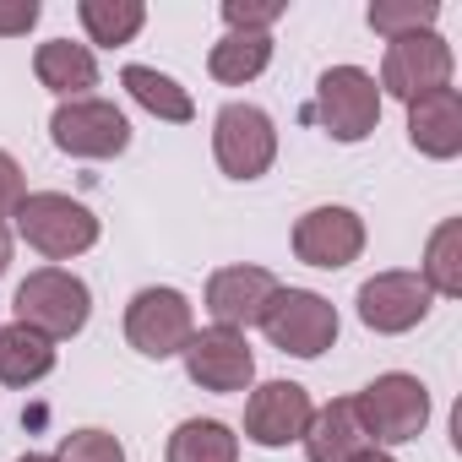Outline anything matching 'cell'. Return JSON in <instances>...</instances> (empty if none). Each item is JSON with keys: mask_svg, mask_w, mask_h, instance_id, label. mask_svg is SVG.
I'll return each instance as SVG.
<instances>
[{"mask_svg": "<svg viewBox=\"0 0 462 462\" xmlns=\"http://www.w3.org/2000/svg\"><path fill=\"white\" fill-rule=\"evenodd\" d=\"M12 217H17V235L50 262H71L98 245V217L66 190H33V196H23V207Z\"/></svg>", "mask_w": 462, "mask_h": 462, "instance_id": "6da1fadb", "label": "cell"}, {"mask_svg": "<svg viewBox=\"0 0 462 462\" xmlns=\"http://www.w3.org/2000/svg\"><path fill=\"white\" fill-rule=\"evenodd\" d=\"M88 316H93V294H88V283H82L77 273H66V267H39V273H28L23 289H17V321L33 327V332L50 337V343L77 337V332L88 327Z\"/></svg>", "mask_w": 462, "mask_h": 462, "instance_id": "7a4b0ae2", "label": "cell"}, {"mask_svg": "<svg viewBox=\"0 0 462 462\" xmlns=\"http://www.w3.org/2000/svg\"><path fill=\"white\" fill-rule=\"evenodd\" d=\"M354 413H359V430L375 440V446H402V440H419L424 424H430V392L419 375H375L359 397H354Z\"/></svg>", "mask_w": 462, "mask_h": 462, "instance_id": "3957f363", "label": "cell"}, {"mask_svg": "<svg viewBox=\"0 0 462 462\" xmlns=\"http://www.w3.org/2000/svg\"><path fill=\"white\" fill-rule=\"evenodd\" d=\"M212 158L228 180H262L278 158V125L256 104H223L212 120Z\"/></svg>", "mask_w": 462, "mask_h": 462, "instance_id": "277c9868", "label": "cell"}, {"mask_svg": "<svg viewBox=\"0 0 462 462\" xmlns=\"http://www.w3.org/2000/svg\"><path fill=\"white\" fill-rule=\"evenodd\" d=\"M321 131L332 142H365L381 125V88L365 66H332L316 82V109Z\"/></svg>", "mask_w": 462, "mask_h": 462, "instance_id": "5b68a950", "label": "cell"}, {"mask_svg": "<svg viewBox=\"0 0 462 462\" xmlns=\"http://www.w3.org/2000/svg\"><path fill=\"white\" fill-rule=\"evenodd\" d=\"M267 337L278 354H294V359H321L332 343H337V305L321 300L316 289H278L267 316H262Z\"/></svg>", "mask_w": 462, "mask_h": 462, "instance_id": "8992f818", "label": "cell"}, {"mask_svg": "<svg viewBox=\"0 0 462 462\" xmlns=\"http://www.w3.org/2000/svg\"><path fill=\"white\" fill-rule=\"evenodd\" d=\"M190 332H196V316H190V300L180 289H142V294H131V305H125V343L142 359L185 354Z\"/></svg>", "mask_w": 462, "mask_h": 462, "instance_id": "52a82bcc", "label": "cell"}, {"mask_svg": "<svg viewBox=\"0 0 462 462\" xmlns=\"http://www.w3.org/2000/svg\"><path fill=\"white\" fill-rule=\"evenodd\" d=\"M50 136L71 158H120L131 147V120L109 98H66L50 115Z\"/></svg>", "mask_w": 462, "mask_h": 462, "instance_id": "ba28073f", "label": "cell"}, {"mask_svg": "<svg viewBox=\"0 0 462 462\" xmlns=\"http://www.w3.org/2000/svg\"><path fill=\"white\" fill-rule=\"evenodd\" d=\"M381 93L413 104L435 88H451V44L440 33H408V39H392L386 44V60H381Z\"/></svg>", "mask_w": 462, "mask_h": 462, "instance_id": "9c48e42d", "label": "cell"}, {"mask_svg": "<svg viewBox=\"0 0 462 462\" xmlns=\"http://www.w3.org/2000/svg\"><path fill=\"white\" fill-rule=\"evenodd\" d=\"M185 375L201 386V392H245L256 381V354L245 343V332H228V327H207V332H190L185 343Z\"/></svg>", "mask_w": 462, "mask_h": 462, "instance_id": "30bf717a", "label": "cell"}, {"mask_svg": "<svg viewBox=\"0 0 462 462\" xmlns=\"http://www.w3.org/2000/svg\"><path fill=\"white\" fill-rule=\"evenodd\" d=\"M294 256L305 267H321V273L359 262L365 256V217L354 207H310L294 223Z\"/></svg>", "mask_w": 462, "mask_h": 462, "instance_id": "8fae6325", "label": "cell"}, {"mask_svg": "<svg viewBox=\"0 0 462 462\" xmlns=\"http://www.w3.org/2000/svg\"><path fill=\"white\" fill-rule=\"evenodd\" d=\"M359 321L370 327V332H381V337H397V332H413L424 316H430V305H435V294L424 289V278L419 273H375L370 283H359Z\"/></svg>", "mask_w": 462, "mask_h": 462, "instance_id": "7c38bea8", "label": "cell"}, {"mask_svg": "<svg viewBox=\"0 0 462 462\" xmlns=\"http://www.w3.org/2000/svg\"><path fill=\"white\" fill-rule=\"evenodd\" d=\"M273 294H278V278L267 267H217L207 278V316L212 327L245 332V327H262Z\"/></svg>", "mask_w": 462, "mask_h": 462, "instance_id": "4fadbf2b", "label": "cell"}, {"mask_svg": "<svg viewBox=\"0 0 462 462\" xmlns=\"http://www.w3.org/2000/svg\"><path fill=\"white\" fill-rule=\"evenodd\" d=\"M310 413H316V408H310V392H305L300 381H267V386H256L251 402H245V435H251L256 446L278 451V446H289V440L305 435Z\"/></svg>", "mask_w": 462, "mask_h": 462, "instance_id": "5bb4252c", "label": "cell"}, {"mask_svg": "<svg viewBox=\"0 0 462 462\" xmlns=\"http://www.w3.org/2000/svg\"><path fill=\"white\" fill-rule=\"evenodd\" d=\"M408 142L424 158H457L462 152V98L457 88H435L408 104Z\"/></svg>", "mask_w": 462, "mask_h": 462, "instance_id": "9a60e30c", "label": "cell"}, {"mask_svg": "<svg viewBox=\"0 0 462 462\" xmlns=\"http://www.w3.org/2000/svg\"><path fill=\"white\" fill-rule=\"evenodd\" d=\"M300 440H305V457H310V462H354V457L370 446V435L359 430L354 397H337V402L316 408Z\"/></svg>", "mask_w": 462, "mask_h": 462, "instance_id": "2e32d148", "label": "cell"}, {"mask_svg": "<svg viewBox=\"0 0 462 462\" xmlns=\"http://www.w3.org/2000/svg\"><path fill=\"white\" fill-rule=\"evenodd\" d=\"M33 77H39V88L60 93V98H88V88H98V60H93L88 44L50 39L33 55Z\"/></svg>", "mask_w": 462, "mask_h": 462, "instance_id": "e0dca14e", "label": "cell"}, {"mask_svg": "<svg viewBox=\"0 0 462 462\" xmlns=\"http://www.w3.org/2000/svg\"><path fill=\"white\" fill-rule=\"evenodd\" d=\"M273 66V33H223L207 55V71L228 88H245Z\"/></svg>", "mask_w": 462, "mask_h": 462, "instance_id": "ac0fdd59", "label": "cell"}, {"mask_svg": "<svg viewBox=\"0 0 462 462\" xmlns=\"http://www.w3.org/2000/svg\"><path fill=\"white\" fill-rule=\"evenodd\" d=\"M50 370H55V343L50 337H39L23 321L0 332V381H6V386H33Z\"/></svg>", "mask_w": 462, "mask_h": 462, "instance_id": "d6986e66", "label": "cell"}, {"mask_svg": "<svg viewBox=\"0 0 462 462\" xmlns=\"http://www.w3.org/2000/svg\"><path fill=\"white\" fill-rule=\"evenodd\" d=\"M120 82H125V93H131L147 115H158V120H169V125H185V120L196 115L190 93H185L174 77L152 71V66H125V71H120Z\"/></svg>", "mask_w": 462, "mask_h": 462, "instance_id": "ffe728a7", "label": "cell"}, {"mask_svg": "<svg viewBox=\"0 0 462 462\" xmlns=\"http://www.w3.org/2000/svg\"><path fill=\"white\" fill-rule=\"evenodd\" d=\"M169 462H240V435L223 419H185L169 435Z\"/></svg>", "mask_w": 462, "mask_h": 462, "instance_id": "44dd1931", "label": "cell"}, {"mask_svg": "<svg viewBox=\"0 0 462 462\" xmlns=\"http://www.w3.org/2000/svg\"><path fill=\"white\" fill-rule=\"evenodd\" d=\"M77 17H82V28H88L93 44H109L115 50V44H131L142 33L147 6H142V0H82Z\"/></svg>", "mask_w": 462, "mask_h": 462, "instance_id": "7402d4cb", "label": "cell"}, {"mask_svg": "<svg viewBox=\"0 0 462 462\" xmlns=\"http://www.w3.org/2000/svg\"><path fill=\"white\" fill-rule=\"evenodd\" d=\"M424 289L430 294H446V300H457L462 294V223L457 217H446L435 235H430V251H424Z\"/></svg>", "mask_w": 462, "mask_h": 462, "instance_id": "603a6c76", "label": "cell"}, {"mask_svg": "<svg viewBox=\"0 0 462 462\" xmlns=\"http://www.w3.org/2000/svg\"><path fill=\"white\" fill-rule=\"evenodd\" d=\"M440 17L435 0H375L370 6V28L386 39H408V33H430Z\"/></svg>", "mask_w": 462, "mask_h": 462, "instance_id": "cb8c5ba5", "label": "cell"}, {"mask_svg": "<svg viewBox=\"0 0 462 462\" xmlns=\"http://www.w3.org/2000/svg\"><path fill=\"white\" fill-rule=\"evenodd\" d=\"M55 462H125V446L109 430H71L55 451Z\"/></svg>", "mask_w": 462, "mask_h": 462, "instance_id": "d4e9b609", "label": "cell"}, {"mask_svg": "<svg viewBox=\"0 0 462 462\" xmlns=\"http://www.w3.org/2000/svg\"><path fill=\"white\" fill-rule=\"evenodd\" d=\"M283 17V0H223L228 33H267Z\"/></svg>", "mask_w": 462, "mask_h": 462, "instance_id": "484cf974", "label": "cell"}, {"mask_svg": "<svg viewBox=\"0 0 462 462\" xmlns=\"http://www.w3.org/2000/svg\"><path fill=\"white\" fill-rule=\"evenodd\" d=\"M23 196H28V185H23L17 158H12V152H0V217H12V212L23 207Z\"/></svg>", "mask_w": 462, "mask_h": 462, "instance_id": "4316f807", "label": "cell"}, {"mask_svg": "<svg viewBox=\"0 0 462 462\" xmlns=\"http://www.w3.org/2000/svg\"><path fill=\"white\" fill-rule=\"evenodd\" d=\"M39 23V0H0V39H17Z\"/></svg>", "mask_w": 462, "mask_h": 462, "instance_id": "83f0119b", "label": "cell"}, {"mask_svg": "<svg viewBox=\"0 0 462 462\" xmlns=\"http://www.w3.org/2000/svg\"><path fill=\"white\" fill-rule=\"evenodd\" d=\"M6 267H12V235H6V223H0V278H6Z\"/></svg>", "mask_w": 462, "mask_h": 462, "instance_id": "f1b7e54d", "label": "cell"}, {"mask_svg": "<svg viewBox=\"0 0 462 462\" xmlns=\"http://www.w3.org/2000/svg\"><path fill=\"white\" fill-rule=\"evenodd\" d=\"M354 462H397V457H392V451H381V446H365Z\"/></svg>", "mask_w": 462, "mask_h": 462, "instance_id": "f546056e", "label": "cell"}, {"mask_svg": "<svg viewBox=\"0 0 462 462\" xmlns=\"http://www.w3.org/2000/svg\"><path fill=\"white\" fill-rule=\"evenodd\" d=\"M17 462H55V457H39V451H28V457H17Z\"/></svg>", "mask_w": 462, "mask_h": 462, "instance_id": "4dcf8cb0", "label": "cell"}]
</instances>
